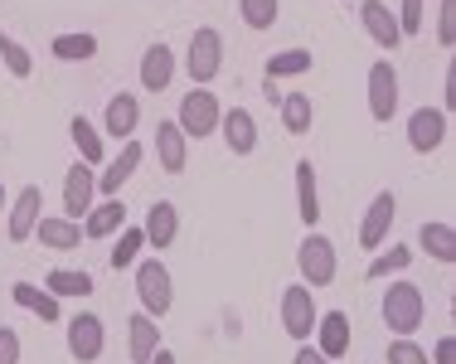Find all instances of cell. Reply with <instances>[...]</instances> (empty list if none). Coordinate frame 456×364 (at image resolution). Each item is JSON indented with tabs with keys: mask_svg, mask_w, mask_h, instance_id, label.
<instances>
[{
	"mask_svg": "<svg viewBox=\"0 0 456 364\" xmlns=\"http://www.w3.org/2000/svg\"><path fill=\"white\" fill-rule=\"evenodd\" d=\"M437 44H456V0H437Z\"/></svg>",
	"mask_w": 456,
	"mask_h": 364,
	"instance_id": "38",
	"label": "cell"
},
{
	"mask_svg": "<svg viewBox=\"0 0 456 364\" xmlns=\"http://www.w3.org/2000/svg\"><path fill=\"white\" fill-rule=\"evenodd\" d=\"M428 364H456V340H452V336H442L437 345H432V355H428Z\"/></svg>",
	"mask_w": 456,
	"mask_h": 364,
	"instance_id": "40",
	"label": "cell"
},
{
	"mask_svg": "<svg viewBox=\"0 0 456 364\" xmlns=\"http://www.w3.org/2000/svg\"><path fill=\"white\" fill-rule=\"evenodd\" d=\"M0 364H20V330L0 326Z\"/></svg>",
	"mask_w": 456,
	"mask_h": 364,
	"instance_id": "39",
	"label": "cell"
},
{
	"mask_svg": "<svg viewBox=\"0 0 456 364\" xmlns=\"http://www.w3.org/2000/svg\"><path fill=\"white\" fill-rule=\"evenodd\" d=\"M151 364H180V360H175V350H166V345H160L156 355H151Z\"/></svg>",
	"mask_w": 456,
	"mask_h": 364,
	"instance_id": "42",
	"label": "cell"
},
{
	"mask_svg": "<svg viewBox=\"0 0 456 364\" xmlns=\"http://www.w3.org/2000/svg\"><path fill=\"white\" fill-rule=\"evenodd\" d=\"M69 136H73V146H78V160H83V166H102V160H107V151H102V132H97V126H93L83 112L69 122Z\"/></svg>",
	"mask_w": 456,
	"mask_h": 364,
	"instance_id": "32",
	"label": "cell"
},
{
	"mask_svg": "<svg viewBox=\"0 0 456 364\" xmlns=\"http://www.w3.org/2000/svg\"><path fill=\"white\" fill-rule=\"evenodd\" d=\"M156 350H160V320L136 311L132 320H126V355H132V364H151Z\"/></svg>",
	"mask_w": 456,
	"mask_h": 364,
	"instance_id": "22",
	"label": "cell"
},
{
	"mask_svg": "<svg viewBox=\"0 0 456 364\" xmlns=\"http://www.w3.org/2000/svg\"><path fill=\"white\" fill-rule=\"evenodd\" d=\"M418 248L422 253H428V258H437V263H456V229H452V223H422V229H418Z\"/></svg>",
	"mask_w": 456,
	"mask_h": 364,
	"instance_id": "29",
	"label": "cell"
},
{
	"mask_svg": "<svg viewBox=\"0 0 456 364\" xmlns=\"http://www.w3.org/2000/svg\"><path fill=\"white\" fill-rule=\"evenodd\" d=\"M447 132H452V117L447 107H418V112L408 117V146L418 156H432L447 146Z\"/></svg>",
	"mask_w": 456,
	"mask_h": 364,
	"instance_id": "8",
	"label": "cell"
},
{
	"mask_svg": "<svg viewBox=\"0 0 456 364\" xmlns=\"http://www.w3.org/2000/svg\"><path fill=\"white\" fill-rule=\"evenodd\" d=\"M0 214H5V190H0Z\"/></svg>",
	"mask_w": 456,
	"mask_h": 364,
	"instance_id": "43",
	"label": "cell"
},
{
	"mask_svg": "<svg viewBox=\"0 0 456 364\" xmlns=\"http://www.w3.org/2000/svg\"><path fill=\"white\" fill-rule=\"evenodd\" d=\"M136 296H141V311L151 320L170 316V306H175V282H170L166 258H141L136 263Z\"/></svg>",
	"mask_w": 456,
	"mask_h": 364,
	"instance_id": "2",
	"label": "cell"
},
{
	"mask_svg": "<svg viewBox=\"0 0 456 364\" xmlns=\"http://www.w3.org/2000/svg\"><path fill=\"white\" fill-rule=\"evenodd\" d=\"M63 345H69V355L78 360V364L102 360V350H107V320L97 316V311H78L69 326H63Z\"/></svg>",
	"mask_w": 456,
	"mask_h": 364,
	"instance_id": "6",
	"label": "cell"
},
{
	"mask_svg": "<svg viewBox=\"0 0 456 364\" xmlns=\"http://www.w3.org/2000/svg\"><path fill=\"white\" fill-rule=\"evenodd\" d=\"M49 53H53L59 63H88V59H97V35H88V29L53 35V39H49Z\"/></svg>",
	"mask_w": 456,
	"mask_h": 364,
	"instance_id": "28",
	"label": "cell"
},
{
	"mask_svg": "<svg viewBox=\"0 0 456 364\" xmlns=\"http://www.w3.org/2000/svg\"><path fill=\"white\" fill-rule=\"evenodd\" d=\"M297 214L306 229L321 223V190H316V160H297Z\"/></svg>",
	"mask_w": 456,
	"mask_h": 364,
	"instance_id": "26",
	"label": "cell"
},
{
	"mask_svg": "<svg viewBox=\"0 0 456 364\" xmlns=\"http://www.w3.org/2000/svg\"><path fill=\"white\" fill-rule=\"evenodd\" d=\"M45 292L49 296H69V302H88V296L97 292V282H93V272H78V267H53V272L45 277Z\"/></svg>",
	"mask_w": 456,
	"mask_h": 364,
	"instance_id": "24",
	"label": "cell"
},
{
	"mask_svg": "<svg viewBox=\"0 0 456 364\" xmlns=\"http://www.w3.org/2000/svg\"><path fill=\"white\" fill-rule=\"evenodd\" d=\"M297 267H301V287H330L335 272H340V253H335V243L325 239V233L311 229L306 239L297 243Z\"/></svg>",
	"mask_w": 456,
	"mask_h": 364,
	"instance_id": "3",
	"label": "cell"
},
{
	"mask_svg": "<svg viewBox=\"0 0 456 364\" xmlns=\"http://www.w3.org/2000/svg\"><path fill=\"white\" fill-rule=\"evenodd\" d=\"M238 15L248 29H273L281 15V0H238Z\"/></svg>",
	"mask_w": 456,
	"mask_h": 364,
	"instance_id": "35",
	"label": "cell"
},
{
	"mask_svg": "<svg viewBox=\"0 0 456 364\" xmlns=\"http://www.w3.org/2000/svg\"><path fill=\"white\" fill-rule=\"evenodd\" d=\"M412 267V248L403 243H394V248H379L374 258H369V282H394V277H403Z\"/></svg>",
	"mask_w": 456,
	"mask_h": 364,
	"instance_id": "31",
	"label": "cell"
},
{
	"mask_svg": "<svg viewBox=\"0 0 456 364\" xmlns=\"http://www.w3.org/2000/svg\"><path fill=\"white\" fill-rule=\"evenodd\" d=\"M360 25H364V35L374 39L379 49H388V53H398V44H403V35H398V15H394L388 0H360Z\"/></svg>",
	"mask_w": 456,
	"mask_h": 364,
	"instance_id": "13",
	"label": "cell"
},
{
	"mask_svg": "<svg viewBox=\"0 0 456 364\" xmlns=\"http://www.w3.org/2000/svg\"><path fill=\"white\" fill-rule=\"evenodd\" d=\"M122 229H126V205L122 199H102V205H93L88 219H83V239H117Z\"/></svg>",
	"mask_w": 456,
	"mask_h": 364,
	"instance_id": "25",
	"label": "cell"
},
{
	"mask_svg": "<svg viewBox=\"0 0 456 364\" xmlns=\"http://www.w3.org/2000/svg\"><path fill=\"white\" fill-rule=\"evenodd\" d=\"M224 69V35L214 25H200L190 35V49H184V73L194 78V88H209Z\"/></svg>",
	"mask_w": 456,
	"mask_h": 364,
	"instance_id": "4",
	"label": "cell"
},
{
	"mask_svg": "<svg viewBox=\"0 0 456 364\" xmlns=\"http://www.w3.org/2000/svg\"><path fill=\"white\" fill-rule=\"evenodd\" d=\"M311 69H316V53H311V49H281V53H273V59L263 63V78L267 83L301 78V73H311Z\"/></svg>",
	"mask_w": 456,
	"mask_h": 364,
	"instance_id": "30",
	"label": "cell"
},
{
	"mask_svg": "<svg viewBox=\"0 0 456 364\" xmlns=\"http://www.w3.org/2000/svg\"><path fill=\"white\" fill-rule=\"evenodd\" d=\"M219 117H224L219 93L194 88V93H184V98H180L175 126L184 132V142H204V136H214V132H219Z\"/></svg>",
	"mask_w": 456,
	"mask_h": 364,
	"instance_id": "5",
	"label": "cell"
},
{
	"mask_svg": "<svg viewBox=\"0 0 456 364\" xmlns=\"http://www.w3.org/2000/svg\"><path fill=\"white\" fill-rule=\"evenodd\" d=\"M141 233H146V248H156V258H160V253L175 248V239H180V209L170 205V199H156V205L146 209Z\"/></svg>",
	"mask_w": 456,
	"mask_h": 364,
	"instance_id": "15",
	"label": "cell"
},
{
	"mask_svg": "<svg viewBox=\"0 0 456 364\" xmlns=\"http://www.w3.org/2000/svg\"><path fill=\"white\" fill-rule=\"evenodd\" d=\"M379 316H384V326L394 330V336H418L422 320H428V296H422L418 282H408V277H394V282L384 287Z\"/></svg>",
	"mask_w": 456,
	"mask_h": 364,
	"instance_id": "1",
	"label": "cell"
},
{
	"mask_svg": "<svg viewBox=\"0 0 456 364\" xmlns=\"http://www.w3.org/2000/svg\"><path fill=\"white\" fill-rule=\"evenodd\" d=\"M428 25V0H398V35L412 39Z\"/></svg>",
	"mask_w": 456,
	"mask_h": 364,
	"instance_id": "36",
	"label": "cell"
},
{
	"mask_svg": "<svg viewBox=\"0 0 456 364\" xmlns=\"http://www.w3.org/2000/svg\"><path fill=\"white\" fill-rule=\"evenodd\" d=\"M170 83H175V49L166 39H156V44H146V53H141V88L166 93Z\"/></svg>",
	"mask_w": 456,
	"mask_h": 364,
	"instance_id": "17",
	"label": "cell"
},
{
	"mask_svg": "<svg viewBox=\"0 0 456 364\" xmlns=\"http://www.w3.org/2000/svg\"><path fill=\"white\" fill-rule=\"evenodd\" d=\"M398 69H394V59H379V63H369V117L374 122H394V112H398Z\"/></svg>",
	"mask_w": 456,
	"mask_h": 364,
	"instance_id": "12",
	"label": "cell"
},
{
	"mask_svg": "<svg viewBox=\"0 0 456 364\" xmlns=\"http://www.w3.org/2000/svg\"><path fill=\"white\" fill-rule=\"evenodd\" d=\"M35 239L45 243L49 253H73V248H83V223L63 219V214H49V219H39Z\"/></svg>",
	"mask_w": 456,
	"mask_h": 364,
	"instance_id": "23",
	"label": "cell"
},
{
	"mask_svg": "<svg viewBox=\"0 0 456 364\" xmlns=\"http://www.w3.org/2000/svg\"><path fill=\"white\" fill-rule=\"evenodd\" d=\"M394 219H398V195H394V190H379V195L369 199L364 219H360V248L364 253L384 248V239L394 233Z\"/></svg>",
	"mask_w": 456,
	"mask_h": 364,
	"instance_id": "9",
	"label": "cell"
},
{
	"mask_svg": "<svg viewBox=\"0 0 456 364\" xmlns=\"http://www.w3.org/2000/svg\"><path fill=\"white\" fill-rule=\"evenodd\" d=\"M277 112H281V132H291V136H306L311 126H316V102H311V93H281Z\"/></svg>",
	"mask_w": 456,
	"mask_h": 364,
	"instance_id": "27",
	"label": "cell"
},
{
	"mask_svg": "<svg viewBox=\"0 0 456 364\" xmlns=\"http://www.w3.org/2000/svg\"><path fill=\"white\" fill-rule=\"evenodd\" d=\"M291 364H330V360H325L321 350H316V345H311V340H306V345H297V355H291Z\"/></svg>",
	"mask_w": 456,
	"mask_h": 364,
	"instance_id": "41",
	"label": "cell"
},
{
	"mask_svg": "<svg viewBox=\"0 0 456 364\" xmlns=\"http://www.w3.org/2000/svg\"><path fill=\"white\" fill-rule=\"evenodd\" d=\"M39 219H45V190L39 185H25L15 199H10V219H5V239L15 243H29L35 239V229H39Z\"/></svg>",
	"mask_w": 456,
	"mask_h": 364,
	"instance_id": "10",
	"label": "cell"
},
{
	"mask_svg": "<svg viewBox=\"0 0 456 364\" xmlns=\"http://www.w3.org/2000/svg\"><path fill=\"white\" fill-rule=\"evenodd\" d=\"M93 205H97V175H93V166L73 160V166L63 170V219L83 223Z\"/></svg>",
	"mask_w": 456,
	"mask_h": 364,
	"instance_id": "11",
	"label": "cell"
},
{
	"mask_svg": "<svg viewBox=\"0 0 456 364\" xmlns=\"http://www.w3.org/2000/svg\"><path fill=\"white\" fill-rule=\"evenodd\" d=\"M141 160H146V146H141L136 136H132V142H122V151L112 156V166H107L102 175H97V190H102L107 199H117V190H122L126 180H132L136 170H141Z\"/></svg>",
	"mask_w": 456,
	"mask_h": 364,
	"instance_id": "18",
	"label": "cell"
},
{
	"mask_svg": "<svg viewBox=\"0 0 456 364\" xmlns=\"http://www.w3.org/2000/svg\"><path fill=\"white\" fill-rule=\"evenodd\" d=\"M156 156H160V170H166V175H184V166H190V142H184V132L175 122L156 126Z\"/></svg>",
	"mask_w": 456,
	"mask_h": 364,
	"instance_id": "20",
	"label": "cell"
},
{
	"mask_svg": "<svg viewBox=\"0 0 456 364\" xmlns=\"http://www.w3.org/2000/svg\"><path fill=\"white\" fill-rule=\"evenodd\" d=\"M136 126H141V98L136 93H112V102L102 112V132L117 136V142H132Z\"/></svg>",
	"mask_w": 456,
	"mask_h": 364,
	"instance_id": "19",
	"label": "cell"
},
{
	"mask_svg": "<svg viewBox=\"0 0 456 364\" xmlns=\"http://www.w3.org/2000/svg\"><path fill=\"white\" fill-rule=\"evenodd\" d=\"M0 63H5V73H10V78H20V83L35 73V59H29V49L20 44V39H10L5 29H0Z\"/></svg>",
	"mask_w": 456,
	"mask_h": 364,
	"instance_id": "34",
	"label": "cell"
},
{
	"mask_svg": "<svg viewBox=\"0 0 456 364\" xmlns=\"http://www.w3.org/2000/svg\"><path fill=\"white\" fill-rule=\"evenodd\" d=\"M311 340H316V350L325 360H345L350 355V340H354V326H350V316L345 311H325L316 316V330H311Z\"/></svg>",
	"mask_w": 456,
	"mask_h": 364,
	"instance_id": "14",
	"label": "cell"
},
{
	"mask_svg": "<svg viewBox=\"0 0 456 364\" xmlns=\"http://www.w3.org/2000/svg\"><path fill=\"white\" fill-rule=\"evenodd\" d=\"M10 302H15L20 311L39 316L45 326H59V320H63V311H59V296H49L45 287H35V282H15V287H10Z\"/></svg>",
	"mask_w": 456,
	"mask_h": 364,
	"instance_id": "21",
	"label": "cell"
},
{
	"mask_svg": "<svg viewBox=\"0 0 456 364\" xmlns=\"http://www.w3.org/2000/svg\"><path fill=\"white\" fill-rule=\"evenodd\" d=\"M141 248H146V233H141V223H126L122 233H117L112 253H107V263L117 267V272H126V267L141 263Z\"/></svg>",
	"mask_w": 456,
	"mask_h": 364,
	"instance_id": "33",
	"label": "cell"
},
{
	"mask_svg": "<svg viewBox=\"0 0 456 364\" xmlns=\"http://www.w3.org/2000/svg\"><path fill=\"white\" fill-rule=\"evenodd\" d=\"M219 136H224V146L238 160L253 156L257 151V117L248 112V107H228V112L219 117Z\"/></svg>",
	"mask_w": 456,
	"mask_h": 364,
	"instance_id": "16",
	"label": "cell"
},
{
	"mask_svg": "<svg viewBox=\"0 0 456 364\" xmlns=\"http://www.w3.org/2000/svg\"><path fill=\"white\" fill-rule=\"evenodd\" d=\"M388 364H428V350L412 336H394L388 340Z\"/></svg>",
	"mask_w": 456,
	"mask_h": 364,
	"instance_id": "37",
	"label": "cell"
},
{
	"mask_svg": "<svg viewBox=\"0 0 456 364\" xmlns=\"http://www.w3.org/2000/svg\"><path fill=\"white\" fill-rule=\"evenodd\" d=\"M277 311H281V330H287L297 345H306L311 340V330H316V292L311 287H287L281 292V302H277Z\"/></svg>",
	"mask_w": 456,
	"mask_h": 364,
	"instance_id": "7",
	"label": "cell"
}]
</instances>
